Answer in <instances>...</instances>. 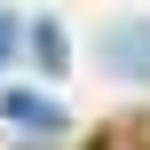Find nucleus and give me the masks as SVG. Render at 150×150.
Returning a JSON list of instances; mask_svg holds the SVG:
<instances>
[{
    "instance_id": "1",
    "label": "nucleus",
    "mask_w": 150,
    "mask_h": 150,
    "mask_svg": "<svg viewBox=\"0 0 150 150\" xmlns=\"http://www.w3.org/2000/svg\"><path fill=\"white\" fill-rule=\"evenodd\" d=\"M0 119H8L16 134H32V142H47V134L63 127V111H55L47 95H8V103H0Z\"/></svg>"
},
{
    "instance_id": "2",
    "label": "nucleus",
    "mask_w": 150,
    "mask_h": 150,
    "mask_svg": "<svg viewBox=\"0 0 150 150\" xmlns=\"http://www.w3.org/2000/svg\"><path fill=\"white\" fill-rule=\"evenodd\" d=\"M111 63L127 79H150V24H119L111 32Z\"/></svg>"
},
{
    "instance_id": "3",
    "label": "nucleus",
    "mask_w": 150,
    "mask_h": 150,
    "mask_svg": "<svg viewBox=\"0 0 150 150\" xmlns=\"http://www.w3.org/2000/svg\"><path fill=\"white\" fill-rule=\"evenodd\" d=\"M16 47H24V24H16V16H0V71L16 63Z\"/></svg>"
},
{
    "instance_id": "4",
    "label": "nucleus",
    "mask_w": 150,
    "mask_h": 150,
    "mask_svg": "<svg viewBox=\"0 0 150 150\" xmlns=\"http://www.w3.org/2000/svg\"><path fill=\"white\" fill-rule=\"evenodd\" d=\"M32 47H40V63H47V71H55V63H63V40H55V32H47V24H40V32H32Z\"/></svg>"
}]
</instances>
